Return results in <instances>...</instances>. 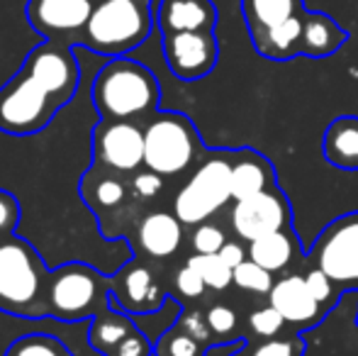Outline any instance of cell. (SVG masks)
I'll use <instances>...</instances> for the list:
<instances>
[{"label":"cell","instance_id":"20","mask_svg":"<svg viewBox=\"0 0 358 356\" xmlns=\"http://www.w3.org/2000/svg\"><path fill=\"white\" fill-rule=\"evenodd\" d=\"M137 329L139 327L132 320V315L108 305L105 310H100L98 315L90 318L88 344L93 347V352H98L100 356H110L129 334L137 332Z\"/></svg>","mask_w":358,"mask_h":356},{"label":"cell","instance_id":"10","mask_svg":"<svg viewBox=\"0 0 358 356\" xmlns=\"http://www.w3.org/2000/svg\"><path fill=\"white\" fill-rule=\"evenodd\" d=\"M231 229L244 242H254L266 234L292 229V205L278 183L259 195L236 200L231 208Z\"/></svg>","mask_w":358,"mask_h":356},{"label":"cell","instance_id":"6","mask_svg":"<svg viewBox=\"0 0 358 356\" xmlns=\"http://www.w3.org/2000/svg\"><path fill=\"white\" fill-rule=\"evenodd\" d=\"M62 108L64 103L52 90L20 69L17 76L0 88V132L13 137L37 134L57 118Z\"/></svg>","mask_w":358,"mask_h":356},{"label":"cell","instance_id":"26","mask_svg":"<svg viewBox=\"0 0 358 356\" xmlns=\"http://www.w3.org/2000/svg\"><path fill=\"white\" fill-rule=\"evenodd\" d=\"M185 264L198 271L208 283V288L213 290H227L234 283V269L220 254H193Z\"/></svg>","mask_w":358,"mask_h":356},{"label":"cell","instance_id":"18","mask_svg":"<svg viewBox=\"0 0 358 356\" xmlns=\"http://www.w3.org/2000/svg\"><path fill=\"white\" fill-rule=\"evenodd\" d=\"M349 39V32L327 13H307L302 15V42L300 57L327 59L336 54Z\"/></svg>","mask_w":358,"mask_h":356},{"label":"cell","instance_id":"1","mask_svg":"<svg viewBox=\"0 0 358 356\" xmlns=\"http://www.w3.org/2000/svg\"><path fill=\"white\" fill-rule=\"evenodd\" d=\"M90 98L103 120H137L156 113L161 88L144 64L113 57L95 76Z\"/></svg>","mask_w":358,"mask_h":356},{"label":"cell","instance_id":"13","mask_svg":"<svg viewBox=\"0 0 358 356\" xmlns=\"http://www.w3.org/2000/svg\"><path fill=\"white\" fill-rule=\"evenodd\" d=\"M93 0H29L27 20L44 37L78 42L93 15Z\"/></svg>","mask_w":358,"mask_h":356},{"label":"cell","instance_id":"36","mask_svg":"<svg viewBox=\"0 0 358 356\" xmlns=\"http://www.w3.org/2000/svg\"><path fill=\"white\" fill-rule=\"evenodd\" d=\"M173 285H176V290H178V295H183V298H200V295L205 293V288H208L203 276L193 266H188V264L176 273Z\"/></svg>","mask_w":358,"mask_h":356},{"label":"cell","instance_id":"30","mask_svg":"<svg viewBox=\"0 0 358 356\" xmlns=\"http://www.w3.org/2000/svg\"><path fill=\"white\" fill-rule=\"evenodd\" d=\"M305 283H307V288H310L312 298H315L317 303H320L322 308L327 310V313H329L331 305L339 303V300H336V298H339V293H336L334 280H331L322 269L312 266L310 271H307V273H305Z\"/></svg>","mask_w":358,"mask_h":356},{"label":"cell","instance_id":"34","mask_svg":"<svg viewBox=\"0 0 358 356\" xmlns=\"http://www.w3.org/2000/svg\"><path fill=\"white\" fill-rule=\"evenodd\" d=\"M251 356H305V339H266L259 347H254Z\"/></svg>","mask_w":358,"mask_h":356},{"label":"cell","instance_id":"22","mask_svg":"<svg viewBox=\"0 0 358 356\" xmlns=\"http://www.w3.org/2000/svg\"><path fill=\"white\" fill-rule=\"evenodd\" d=\"M295 254H300V237H295L292 229H280V232L249 242V259L271 273L285 271L292 264Z\"/></svg>","mask_w":358,"mask_h":356},{"label":"cell","instance_id":"33","mask_svg":"<svg viewBox=\"0 0 358 356\" xmlns=\"http://www.w3.org/2000/svg\"><path fill=\"white\" fill-rule=\"evenodd\" d=\"M208 325H210V329H213V334L217 339H220L222 344H236V342H241V339H227V337H231V334L236 332V313L229 308V305H213V308L208 310Z\"/></svg>","mask_w":358,"mask_h":356},{"label":"cell","instance_id":"2","mask_svg":"<svg viewBox=\"0 0 358 356\" xmlns=\"http://www.w3.org/2000/svg\"><path fill=\"white\" fill-rule=\"evenodd\" d=\"M49 271L39 252L17 234L0 239V310L27 320L44 315Z\"/></svg>","mask_w":358,"mask_h":356},{"label":"cell","instance_id":"37","mask_svg":"<svg viewBox=\"0 0 358 356\" xmlns=\"http://www.w3.org/2000/svg\"><path fill=\"white\" fill-rule=\"evenodd\" d=\"M164 188V176H159L156 171L146 169V171H137L132 178V193L142 200H151L161 193Z\"/></svg>","mask_w":358,"mask_h":356},{"label":"cell","instance_id":"40","mask_svg":"<svg viewBox=\"0 0 358 356\" xmlns=\"http://www.w3.org/2000/svg\"><path fill=\"white\" fill-rule=\"evenodd\" d=\"M144 3H149V0H144Z\"/></svg>","mask_w":358,"mask_h":356},{"label":"cell","instance_id":"24","mask_svg":"<svg viewBox=\"0 0 358 356\" xmlns=\"http://www.w3.org/2000/svg\"><path fill=\"white\" fill-rule=\"evenodd\" d=\"M105 169L100 164H95V171L90 169L83 176V183H80V193L88 200V205L98 213L103 210H115L124 203L127 198V185L120 178L110 176V173H103Z\"/></svg>","mask_w":358,"mask_h":356},{"label":"cell","instance_id":"11","mask_svg":"<svg viewBox=\"0 0 358 356\" xmlns=\"http://www.w3.org/2000/svg\"><path fill=\"white\" fill-rule=\"evenodd\" d=\"M164 59L171 73L180 81L205 78L208 73H213L217 59H220L215 29L164 34Z\"/></svg>","mask_w":358,"mask_h":356},{"label":"cell","instance_id":"23","mask_svg":"<svg viewBox=\"0 0 358 356\" xmlns=\"http://www.w3.org/2000/svg\"><path fill=\"white\" fill-rule=\"evenodd\" d=\"M302 15L285 20V22H280L278 27L266 32L264 37L254 44L256 52H259L261 57L271 59V62H287V59H292V57H300Z\"/></svg>","mask_w":358,"mask_h":356},{"label":"cell","instance_id":"19","mask_svg":"<svg viewBox=\"0 0 358 356\" xmlns=\"http://www.w3.org/2000/svg\"><path fill=\"white\" fill-rule=\"evenodd\" d=\"M322 154L334 169L358 171V115L331 120L322 139Z\"/></svg>","mask_w":358,"mask_h":356},{"label":"cell","instance_id":"39","mask_svg":"<svg viewBox=\"0 0 358 356\" xmlns=\"http://www.w3.org/2000/svg\"><path fill=\"white\" fill-rule=\"evenodd\" d=\"M246 347H249V342H246L244 347H239V349H236L234 354H229V356H246V354H244V349H246Z\"/></svg>","mask_w":358,"mask_h":356},{"label":"cell","instance_id":"41","mask_svg":"<svg viewBox=\"0 0 358 356\" xmlns=\"http://www.w3.org/2000/svg\"><path fill=\"white\" fill-rule=\"evenodd\" d=\"M356 325H358V320H356Z\"/></svg>","mask_w":358,"mask_h":356},{"label":"cell","instance_id":"12","mask_svg":"<svg viewBox=\"0 0 358 356\" xmlns=\"http://www.w3.org/2000/svg\"><path fill=\"white\" fill-rule=\"evenodd\" d=\"M166 300H169V295L156 283L151 269L139 262L124 264V266L110 278L108 305L124 310V313L134 315V318L159 313V310H164Z\"/></svg>","mask_w":358,"mask_h":356},{"label":"cell","instance_id":"14","mask_svg":"<svg viewBox=\"0 0 358 356\" xmlns=\"http://www.w3.org/2000/svg\"><path fill=\"white\" fill-rule=\"evenodd\" d=\"M268 303L283 315L287 325L297 329L315 327L327 315V310L312 298L305 276H285V278L275 280L268 293Z\"/></svg>","mask_w":358,"mask_h":356},{"label":"cell","instance_id":"31","mask_svg":"<svg viewBox=\"0 0 358 356\" xmlns=\"http://www.w3.org/2000/svg\"><path fill=\"white\" fill-rule=\"evenodd\" d=\"M190 244H193L195 254H220V249L227 244V234L220 225L200 222L195 225Z\"/></svg>","mask_w":358,"mask_h":356},{"label":"cell","instance_id":"17","mask_svg":"<svg viewBox=\"0 0 358 356\" xmlns=\"http://www.w3.org/2000/svg\"><path fill=\"white\" fill-rule=\"evenodd\" d=\"M183 242V222L171 213H151L139 222L137 244L144 254L154 259L173 257Z\"/></svg>","mask_w":358,"mask_h":356},{"label":"cell","instance_id":"16","mask_svg":"<svg viewBox=\"0 0 358 356\" xmlns=\"http://www.w3.org/2000/svg\"><path fill=\"white\" fill-rule=\"evenodd\" d=\"M275 185V171L271 162L256 149H236L231 159V200H246Z\"/></svg>","mask_w":358,"mask_h":356},{"label":"cell","instance_id":"27","mask_svg":"<svg viewBox=\"0 0 358 356\" xmlns=\"http://www.w3.org/2000/svg\"><path fill=\"white\" fill-rule=\"evenodd\" d=\"M5 356H71V354H69V349L57 337L34 332L15 339L8 347Z\"/></svg>","mask_w":358,"mask_h":356},{"label":"cell","instance_id":"8","mask_svg":"<svg viewBox=\"0 0 358 356\" xmlns=\"http://www.w3.org/2000/svg\"><path fill=\"white\" fill-rule=\"evenodd\" d=\"M305 262L324 271L339 295L358 288V210L331 220L305 252Z\"/></svg>","mask_w":358,"mask_h":356},{"label":"cell","instance_id":"32","mask_svg":"<svg viewBox=\"0 0 358 356\" xmlns=\"http://www.w3.org/2000/svg\"><path fill=\"white\" fill-rule=\"evenodd\" d=\"M176 322H178L180 327L190 334V337H195L198 342L208 344V347H220V344H222L220 339L213 334V329H210L208 315L200 313V310H183V313H178Z\"/></svg>","mask_w":358,"mask_h":356},{"label":"cell","instance_id":"4","mask_svg":"<svg viewBox=\"0 0 358 356\" xmlns=\"http://www.w3.org/2000/svg\"><path fill=\"white\" fill-rule=\"evenodd\" d=\"M151 32L149 3L144 0H100L93 8L78 42L105 57H122L137 49Z\"/></svg>","mask_w":358,"mask_h":356},{"label":"cell","instance_id":"28","mask_svg":"<svg viewBox=\"0 0 358 356\" xmlns=\"http://www.w3.org/2000/svg\"><path fill=\"white\" fill-rule=\"evenodd\" d=\"M234 283L239 285V288L249 290V293L264 295V293H271L275 280H273V273H271V271H266L256 262L246 259V262H241L239 266L234 269Z\"/></svg>","mask_w":358,"mask_h":356},{"label":"cell","instance_id":"25","mask_svg":"<svg viewBox=\"0 0 358 356\" xmlns=\"http://www.w3.org/2000/svg\"><path fill=\"white\" fill-rule=\"evenodd\" d=\"M210 349L213 347L190 337L178 322L166 327L159 339H154V356H208Z\"/></svg>","mask_w":358,"mask_h":356},{"label":"cell","instance_id":"29","mask_svg":"<svg viewBox=\"0 0 358 356\" xmlns=\"http://www.w3.org/2000/svg\"><path fill=\"white\" fill-rule=\"evenodd\" d=\"M285 318L278 313V310L273 308V305H264V308L254 310V313L249 315V327L254 329V334H259V337H278L280 332H283L285 327Z\"/></svg>","mask_w":358,"mask_h":356},{"label":"cell","instance_id":"35","mask_svg":"<svg viewBox=\"0 0 358 356\" xmlns=\"http://www.w3.org/2000/svg\"><path fill=\"white\" fill-rule=\"evenodd\" d=\"M20 200L10 190L0 188V239L15 234V227L20 222Z\"/></svg>","mask_w":358,"mask_h":356},{"label":"cell","instance_id":"3","mask_svg":"<svg viewBox=\"0 0 358 356\" xmlns=\"http://www.w3.org/2000/svg\"><path fill=\"white\" fill-rule=\"evenodd\" d=\"M110 278L85 264H64L49 271L44 315L59 322H83L108 308Z\"/></svg>","mask_w":358,"mask_h":356},{"label":"cell","instance_id":"9","mask_svg":"<svg viewBox=\"0 0 358 356\" xmlns=\"http://www.w3.org/2000/svg\"><path fill=\"white\" fill-rule=\"evenodd\" d=\"M93 162L117 173L144 166V129L134 120H100L90 132Z\"/></svg>","mask_w":358,"mask_h":356},{"label":"cell","instance_id":"7","mask_svg":"<svg viewBox=\"0 0 358 356\" xmlns=\"http://www.w3.org/2000/svg\"><path fill=\"white\" fill-rule=\"evenodd\" d=\"M231 152L210 157L195 169L173 200V215L183 225L208 222L231 200Z\"/></svg>","mask_w":358,"mask_h":356},{"label":"cell","instance_id":"5","mask_svg":"<svg viewBox=\"0 0 358 356\" xmlns=\"http://www.w3.org/2000/svg\"><path fill=\"white\" fill-rule=\"evenodd\" d=\"M203 152V137L183 113H156L144 127V166L159 176L188 171Z\"/></svg>","mask_w":358,"mask_h":356},{"label":"cell","instance_id":"38","mask_svg":"<svg viewBox=\"0 0 358 356\" xmlns=\"http://www.w3.org/2000/svg\"><path fill=\"white\" fill-rule=\"evenodd\" d=\"M220 257L224 259L231 269H236L241 262H246V257H249V249H244L239 242H229V239H227V244L220 249Z\"/></svg>","mask_w":358,"mask_h":356},{"label":"cell","instance_id":"21","mask_svg":"<svg viewBox=\"0 0 358 356\" xmlns=\"http://www.w3.org/2000/svg\"><path fill=\"white\" fill-rule=\"evenodd\" d=\"M241 13L249 27L251 44H256L280 22L305 13V5L302 0H241Z\"/></svg>","mask_w":358,"mask_h":356},{"label":"cell","instance_id":"15","mask_svg":"<svg viewBox=\"0 0 358 356\" xmlns=\"http://www.w3.org/2000/svg\"><path fill=\"white\" fill-rule=\"evenodd\" d=\"M156 24L161 34L215 29L217 8L213 0H161L156 8Z\"/></svg>","mask_w":358,"mask_h":356}]
</instances>
